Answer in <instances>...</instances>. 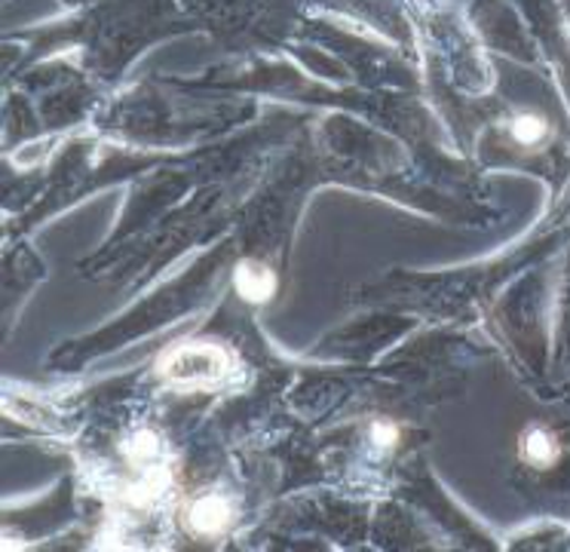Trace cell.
I'll use <instances>...</instances> for the list:
<instances>
[{
	"label": "cell",
	"mask_w": 570,
	"mask_h": 552,
	"mask_svg": "<svg viewBox=\"0 0 570 552\" xmlns=\"http://www.w3.org/2000/svg\"><path fill=\"white\" fill-rule=\"evenodd\" d=\"M521 452H525V460L534 464V467H552L558 460V442L552 433H546V429L534 427L525 436V445H521Z\"/></svg>",
	"instance_id": "obj_4"
},
{
	"label": "cell",
	"mask_w": 570,
	"mask_h": 552,
	"mask_svg": "<svg viewBox=\"0 0 570 552\" xmlns=\"http://www.w3.org/2000/svg\"><path fill=\"white\" fill-rule=\"evenodd\" d=\"M187 522L196 534H222L230 524V507L218 495H206L194 500V507L187 510Z\"/></svg>",
	"instance_id": "obj_2"
},
{
	"label": "cell",
	"mask_w": 570,
	"mask_h": 552,
	"mask_svg": "<svg viewBox=\"0 0 570 552\" xmlns=\"http://www.w3.org/2000/svg\"><path fill=\"white\" fill-rule=\"evenodd\" d=\"M513 138L518 145H540L546 138V120L537 114H521L513 120Z\"/></svg>",
	"instance_id": "obj_5"
},
{
	"label": "cell",
	"mask_w": 570,
	"mask_h": 552,
	"mask_svg": "<svg viewBox=\"0 0 570 552\" xmlns=\"http://www.w3.org/2000/svg\"><path fill=\"white\" fill-rule=\"evenodd\" d=\"M372 433H375V439L380 442V445H390V442L396 439V427H392V424H375Z\"/></svg>",
	"instance_id": "obj_6"
},
{
	"label": "cell",
	"mask_w": 570,
	"mask_h": 552,
	"mask_svg": "<svg viewBox=\"0 0 570 552\" xmlns=\"http://www.w3.org/2000/svg\"><path fill=\"white\" fill-rule=\"evenodd\" d=\"M160 372L175 384H215L230 372V357L215 344H181L160 359Z\"/></svg>",
	"instance_id": "obj_1"
},
{
	"label": "cell",
	"mask_w": 570,
	"mask_h": 552,
	"mask_svg": "<svg viewBox=\"0 0 570 552\" xmlns=\"http://www.w3.org/2000/svg\"><path fill=\"white\" fill-rule=\"evenodd\" d=\"M234 286L246 301H267L277 289V276L261 262H243L234 274Z\"/></svg>",
	"instance_id": "obj_3"
}]
</instances>
